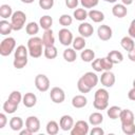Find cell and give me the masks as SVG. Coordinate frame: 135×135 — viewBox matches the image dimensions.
Returning a JSON list of instances; mask_svg holds the SVG:
<instances>
[{"label":"cell","instance_id":"cell-38","mask_svg":"<svg viewBox=\"0 0 135 135\" xmlns=\"http://www.w3.org/2000/svg\"><path fill=\"white\" fill-rule=\"evenodd\" d=\"M72 22H73V18H72L70 15H68V14H63V15H61V16L59 17V23H60L63 27L70 26V25L72 24Z\"/></svg>","mask_w":135,"mask_h":135},{"label":"cell","instance_id":"cell-46","mask_svg":"<svg viewBox=\"0 0 135 135\" xmlns=\"http://www.w3.org/2000/svg\"><path fill=\"white\" fill-rule=\"evenodd\" d=\"M92 68H93V70L95 72H101V71H103L102 65H101V58L94 59L92 61Z\"/></svg>","mask_w":135,"mask_h":135},{"label":"cell","instance_id":"cell-7","mask_svg":"<svg viewBox=\"0 0 135 135\" xmlns=\"http://www.w3.org/2000/svg\"><path fill=\"white\" fill-rule=\"evenodd\" d=\"M79 79H81V81L82 82H84V84L88 86V88H90L91 90L94 88V86H96L97 85V83H98V76L95 74V73H93V72H86L84 75H82Z\"/></svg>","mask_w":135,"mask_h":135},{"label":"cell","instance_id":"cell-37","mask_svg":"<svg viewBox=\"0 0 135 135\" xmlns=\"http://www.w3.org/2000/svg\"><path fill=\"white\" fill-rule=\"evenodd\" d=\"M28 54V50L24 45H18L16 51H15V56L14 58H26Z\"/></svg>","mask_w":135,"mask_h":135},{"label":"cell","instance_id":"cell-16","mask_svg":"<svg viewBox=\"0 0 135 135\" xmlns=\"http://www.w3.org/2000/svg\"><path fill=\"white\" fill-rule=\"evenodd\" d=\"M120 45H121L122 49L126 50L128 53L135 49L134 39H133L132 37H130V36H124V37H122L121 40H120Z\"/></svg>","mask_w":135,"mask_h":135},{"label":"cell","instance_id":"cell-9","mask_svg":"<svg viewBox=\"0 0 135 135\" xmlns=\"http://www.w3.org/2000/svg\"><path fill=\"white\" fill-rule=\"evenodd\" d=\"M97 35H98V37H99L100 40H102V41H108V40H110V39L112 38V36H113V31H112V28H111L109 25L102 24V25H100V26L98 27V30H97Z\"/></svg>","mask_w":135,"mask_h":135},{"label":"cell","instance_id":"cell-29","mask_svg":"<svg viewBox=\"0 0 135 135\" xmlns=\"http://www.w3.org/2000/svg\"><path fill=\"white\" fill-rule=\"evenodd\" d=\"M85 43H86V42H85V39H84V37H82V36H78V37L74 38V40H73V42H72L73 49L76 50V51H81V50H83L84 46H85Z\"/></svg>","mask_w":135,"mask_h":135},{"label":"cell","instance_id":"cell-47","mask_svg":"<svg viewBox=\"0 0 135 135\" xmlns=\"http://www.w3.org/2000/svg\"><path fill=\"white\" fill-rule=\"evenodd\" d=\"M77 88H78L79 92H80V93H83V94H86V93H89V92L91 91V89L88 88V86L84 84V82L81 81V79L78 80V82H77Z\"/></svg>","mask_w":135,"mask_h":135},{"label":"cell","instance_id":"cell-5","mask_svg":"<svg viewBox=\"0 0 135 135\" xmlns=\"http://www.w3.org/2000/svg\"><path fill=\"white\" fill-rule=\"evenodd\" d=\"M89 132V123L84 120H78L72 128L71 135H86Z\"/></svg>","mask_w":135,"mask_h":135},{"label":"cell","instance_id":"cell-40","mask_svg":"<svg viewBox=\"0 0 135 135\" xmlns=\"http://www.w3.org/2000/svg\"><path fill=\"white\" fill-rule=\"evenodd\" d=\"M14 68H16L17 70L23 69L26 64H27V57L26 58H14Z\"/></svg>","mask_w":135,"mask_h":135},{"label":"cell","instance_id":"cell-34","mask_svg":"<svg viewBox=\"0 0 135 135\" xmlns=\"http://www.w3.org/2000/svg\"><path fill=\"white\" fill-rule=\"evenodd\" d=\"M13 14L14 13H13V9H12L11 5H8V4H2L0 6V16H1V18H3V19L9 18V17H12Z\"/></svg>","mask_w":135,"mask_h":135},{"label":"cell","instance_id":"cell-4","mask_svg":"<svg viewBox=\"0 0 135 135\" xmlns=\"http://www.w3.org/2000/svg\"><path fill=\"white\" fill-rule=\"evenodd\" d=\"M35 86L40 92H46L50 89V79L44 74H38L35 77Z\"/></svg>","mask_w":135,"mask_h":135},{"label":"cell","instance_id":"cell-55","mask_svg":"<svg viewBox=\"0 0 135 135\" xmlns=\"http://www.w3.org/2000/svg\"><path fill=\"white\" fill-rule=\"evenodd\" d=\"M133 1H134V0H121L122 4H124L126 6H127V5H130V4H132V3H133Z\"/></svg>","mask_w":135,"mask_h":135},{"label":"cell","instance_id":"cell-15","mask_svg":"<svg viewBox=\"0 0 135 135\" xmlns=\"http://www.w3.org/2000/svg\"><path fill=\"white\" fill-rule=\"evenodd\" d=\"M112 14L117 18H123L128 14V8L122 3H117L112 8Z\"/></svg>","mask_w":135,"mask_h":135},{"label":"cell","instance_id":"cell-32","mask_svg":"<svg viewBox=\"0 0 135 135\" xmlns=\"http://www.w3.org/2000/svg\"><path fill=\"white\" fill-rule=\"evenodd\" d=\"M59 124L55 120H51L46 123V133L50 135H56L59 132Z\"/></svg>","mask_w":135,"mask_h":135},{"label":"cell","instance_id":"cell-49","mask_svg":"<svg viewBox=\"0 0 135 135\" xmlns=\"http://www.w3.org/2000/svg\"><path fill=\"white\" fill-rule=\"evenodd\" d=\"M79 4V0H65V5L68 6V8H77Z\"/></svg>","mask_w":135,"mask_h":135},{"label":"cell","instance_id":"cell-50","mask_svg":"<svg viewBox=\"0 0 135 135\" xmlns=\"http://www.w3.org/2000/svg\"><path fill=\"white\" fill-rule=\"evenodd\" d=\"M90 134L91 135H103L104 134V131L101 128H99V127H95V128H93L90 131Z\"/></svg>","mask_w":135,"mask_h":135},{"label":"cell","instance_id":"cell-17","mask_svg":"<svg viewBox=\"0 0 135 135\" xmlns=\"http://www.w3.org/2000/svg\"><path fill=\"white\" fill-rule=\"evenodd\" d=\"M22 103L26 108H33L37 103V97L34 93H25L22 98Z\"/></svg>","mask_w":135,"mask_h":135},{"label":"cell","instance_id":"cell-51","mask_svg":"<svg viewBox=\"0 0 135 135\" xmlns=\"http://www.w3.org/2000/svg\"><path fill=\"white\" fill-rule=\"evenodd\" d=\"M6 122H7V119H6L5 114L1 113L0 114V129H3L5 127V124H6Z\"/></svg>","mask_w":135,"mask_h":135},{"label":"cell","instance_id":"cell-19","mask_svg":"<svg viewBox=\"0 0 135 135\" xmlns=\"http://www.w3.org/2000/svg\"><path fill=\"white\" fill-rule=\"evenodd\" d=\"M86 103H88V99L83 95H76L72 99V105L74 108H76V109L84 108L86 105Z\"/></svg>","mask_w":135,"mask_h":135},{"label":"cell","instance_id":"cell-45","mask_svg":"<svg viewBox=\"0 0 135 135\" xmlns=\"http://www.w3.org/2000/svg\"><path fill=\"white\" fill-rule=\"evenodd\" d=\"M101 65H102L103 71H111L114 64L109 60L108 57H104V58H101Z\"/></svg>","mask_w":135,"mask_h":135},{"label":"cell","instance_id":"cell-36","mask_svg":"<svg viewBox=\"0 0 135 135\" xmlns=\"http://www.w3.org/2000/svg\"><path fill=\"white\" fill-rule=\"evenodd\" d=\"M39 26L40 25H38L36 22H28L25 26V32L30 36H35L39 32Z\"/></svg>","mask_w":135,"mask_h":135},{"label":"cell","instance_id":"cell-11","mask_svg":"<svg viewBox=\"0 0 135 135\" xmlns=\"http://www.w3.org/2000/svg\"><path fill=\"white\" fill-rule=\"evenodd\" d=\"M25 127L32 133H37L40 129V120L36 116H28L25 120Z\"/></svg>","mask_w":135,"mask_h":135},{"label":"cell","instance_id":"cell-1","mask_svg":"<svg viewBox=\"0 0 135 135\" xmlns=\"http://www.w3.org/2000/svg\"><path fill=\"white\" fill-rule=\"evenodd\" d=\"M42 46H43V42H42V38L40 37L32 36L27 40V50L32 58H39L42 55Z\"/></svg>","mask_w":135,"mask_h":135},{"label":"cell","instance_id":"cell-41","mask_svg":"<svg viewBox=\"0 0 135 135\" xmlns=\"http://www.w3.org/2000/svg\"><path fill=\"white\" fill-rule=\"evenodd\" d=\"M122 132L127 135H133L135 134V123H130V124H121Z\"/></svg>","mask_w":135,"mask_h":135},{"label":"cell","instance_id":"cell-2","mask_svg":"<svg viewBox=\"0 0 135 135\" xmlns=\"http://www.w3.org/2000/svg\"><path fill=\"white\" fill-rule=\"evenodd\" d=\"M26 22V15L22 11H16L11 17V23L13 25L14 31H20L23 28Z\"/></svg>","mask_w":135,"mask_h":135},{"label":"cell","instance_id":"cell-31","mask_svg":"<svg viewBox=\"0 0 135 135\" xmlns=\"http://www.w3.org/2000/svg\"><path fill=\"white\" fill-rule=\"evenodd\" d=\"M94 99L97 100H103V101H109L110 99V95L109 92L105 89H98L95 94H94Z\"/></svg>","mask_w":135,"mask_h":135},{"label":"cell","instance_id":"cell-28","mask_svg":"<svg viewBox=\"0 0 135 135\" xmlns=\"http://www.w3.org/2000/svg\"><path fill=\"white\" fill-rule=\"evenodd\" d=\"M102 121H103V116L99 112H94L89 117V122L92 126H99L100 123H102Z\"/></svg>","mask_w":135,"mask_h":135},{"label":"cell","instance_id":"cell-25","mask_svg":"<svg viewBox=\"0 0 135 135\" xmlns=\"http://www.w3.org/2000/svg\"><path fill=\"white\" fill-rule=\"evenodd\" d=\"M63 58L65 61L68 62H74L77 59V54H76V50L68 47L63 51Z\"/></svg>","mask_w":135,"mask_h":135},{"label":"cell","instance_id":"cell-22","mask_svg":"<svg viewBox=\"0 0 135 135\" xmlns=\"http://www.w3.org/2000/svg\"><path fill=\"white\" fill-rule=\"evenodd\" d=\"M89 17L91 18L92 21H94L96 23H99L104 20V14L97 9H91L89 12Z\"/></svg>","mask_w":135,"mask_h":135},{"label":"cell","instance_id":"cell-6","mask_svg":"<svg viewBox=\"0 0 135 135\" xmlns=\"http://www.w3.org/2000/svg\"><path fill=\"white\" fill-rule=\"evenodd\" d=\"M58 38H59V42L64 46H69L70 44H72V42L74 40L72 32L70 30H68L66 27H63V28L59 30Z\"/></svg>","mask_w":135,"mask_h":135},{"label":"cell","instance_id":"cell-53","mask_svg":"<svg viewBox=\"0 0 135 135\" xmlns=\"http://www.w3.org/2000/svg\"><path fill=\"white\" fill-rule=\"evenodd\" d=\"M128 57H129V59H130L131 61L135 62V49L128 53Z\"/></svg>","mask_w":135,"mask_h":135},{"label":"cell","instance_id":"cell-44","mask_svg":"<svg viewBox=\"0 0 135 135\" xmlns=\"http://www.w3.org/2000/svg\"><path fill=\"white\" fill-rule=\"evenodd\" d=\"M39 6L42 9H51L54 6V0H39Z\"/></svg>","mask_w":135,"mask_h":135},{"label":"cell","instance_id":"cell-48","mask_svg":"<svg viewBox=\"0 0 135 135\" xmlns=\"http://www.w3.org/2000/svg\"><path fill=\"white\" fill-rule=\"evenodd\" d=\"M128 34L130 37H132L133 39H135V19H133L130 23L129 30H128Z\"/></svg>","mask_w":135,"mask_h":135},{"label":"cell","instance_id":"cell-42","mask_svg":"<svg viewBox=\"0 0 135 135\" xmlns=\"http://www.w3.org/2000/svg\"><path fill=\"white\" fill-rule=\"evenodd\" d=\"M93 105L96 110H105L109 105V101H103V100H97V99H94V102H93Z\"/></svg>","mask_w":135,"mask_h":135},{"label":"cell","instance_id":"cell-3","mask_svg":"<svg viewBox=\"0 0 135 135\" xmlns=\"http://www.w3.org/2000/svg\"><path fill=\"white\" fill-rule=\"evenodd\" d=\"M16 46V40L13 37L4 38L0 43V55L1 56H8L12 54Z\"/></svg>","mask_w":135,"mask_h":135},{"label":"cell","instance_id":"cell-13","mask_svg":"<svg viewBox=\"0 0 135 135\" xmlns=\"http://www.w3.org/2000/svg\"><path fill=\"white\" fill-rule=\"evenodd\" d=\"M59 126L63 131H71L74 127V119L70 115H63L59 120Z\"/></svg>","mask_w":135,"mask_h":135},{"label":"cell","instance_id":"cell-14","mask_svg":"<svg viewBox=\"0 0 135 135\" xmlns=\"http://www.w3.org/2000/svg\"><path fill=\"white\" fill-rule=\"evenodd\" d=\"M119 119L121 121V124H130V123H133L134 122V114L129 109L121 110L120 115H119Z\"/></svg>","mask_w":135,"mask_h":135},{"label":"cell","instance_id":"cell-54","mask_svg":"<svg viewBox=\"0 0 135 135\" xmlns=\"http://www.w3.org/2000/svg\"><path fill=\"white\" fill-rule=\"evenodd\" d=\"M19 132H20V135H31V134H33L26 127H25L24 130H21V131H19Z\"/></svg>","mask_w":135,"mask_h":135},{"label":"cell","instance_id":"cell-30","mask_svg":"<svg viewBox=\"0 0 135 135\" xmlns=\"http://www.w3.org/2000/svg\"><path fill=\"white\" fill-rule=\"evenodd\" d=\"M18 105H19V104H17V103L11 101L9 99H7V100L3 103V111H4L5 113H7V114H13V113H15V112L17 111Z\"/></svg>","mask_w":135,"mask_h":135},{"label":"cell","instance_id":"cell-24","mask_svg":"<svg viewBox=\"0 0 135 135\" xmlns=\"http://www.w3.org/2000/svg\"><path fill=\"white\" fill-rule=\"evenodd\" d=\"M43 54H44V57L47 58V59H55L57 57V55H58V51H57L55 45L44 46Z\"/></svg>","mask_w":135,"mask_h":135},{"label":"cell","instance_id":"cell-39","mask_svg":"<svg viewBox=\"0 0 135 135\" xmlns=\"http://www.w3.org/2000/svg\"><path fill=\"white\" fill-rule=\"evenodd\" d=\"M22 98H23V97H22V95H21V93H20L19 91H13V92L9 94V96H8L7 99H9L11 101H13V102L19 104V103L22 101Z\"/></svg>","mask_w":135,"mask_h":135},{"label":"cell","instance_id":"cell-12","mask_svg":"<svg viewBox=\"0 0 135 135\" xmlns=\"http://www.w3.org/2000/svg\"><path fill=\"white\" fill-rule=\"evenodd\" d=\"M78 32L80 34V36L84 37V38H89L93 35L94 33V27L91 23L89 22H82L79 24L78 26Z\"/></svg>","mask_w":135,"mask_h":135},{"label":"cell","instance_id":"cell-57","mask_svg":"<svg viewBox=\"0 0 135 135\" xmlns=\"http://www.w3.org/2000/svg\"><path fill=\"white\" fill-rule=\"evenodd\" d=\"M103 1H105V2H110V3H115L117 0H103Z\"/></svg>","mask_w":135,"mask_h":135},{"label":"cell","instance_id":"cell-26","mask_svg":"<svg viewBox=\"0 0 135 135\" xmlns=\"http://www.w3.org/2000/svg\"><path fill=\"white\" fill-rule=\"evenodd\" d=\"M80 57H81L82 61H84V62H92L95 59V52L91 49H84L81 52Z\"/></svg>","mask_w":135,"mask_h":135},{"label":"cell","instance_id":"cell-8","mask_svg":"<svg viewBox=\"0 0 135 135\" xmlns=\"http://www.w3.org/2000/svg\"><path fill=\"white\" fill-rule=\"evenodd\" d=\"M50 98H51L52 101L55 102V103H62V102L64 101V99H65L64 91H63L61 88L54 86V88L51 90Z\"/></svg>","mask_w":135,"mask_h":135},{"label":"cell","instance_id":"cell-10","mask_svg":"<svg viewBox=\"0 0 135 135\" xmlns=\"http://www.w3.org/2000/svg\"><path fill=\"white\" fill-rule=\"evenodd\" d=\"M100 82L103 86L105 88H111L114 85L115 83V75L114 73H112L111 71H104L102 74H101V77H100Z\"/></svg>","mask_w":135,"mask_h":135},{"label":"cell","instance_id":"cell-58","mask_svg":"<svg viewBox=\"0 0 135 135\" xmlns=\"http://www.w3.org/2000/svg\"><path fill=\"white\" fill-rule=\"evenodd\" d=\"M133 88H135V79L133 80Z\"/></svg>","mask_w":135,"mask_h":135},{"label":"cell","instance_id":"cell-18","mask_svg":"<svg viewBox=\"0 0 135 135\" xmlns=\"http://www.w3.org/2000/svg\"><path fill=\"white\" fill-rule=\"evenodd\" d=\"M42 42L44 46H50V45H54L55 44V37L53 35V31L50 30H45L43 35H42Z\"/></svg>","mask_w":135,"mask_h":135},{"label":"cell","instance_id":"cell-33","mask_svg":"<svg viewBox=\"0 0 135 135\" xmlns=\"http://www.w3.org/2000/svg\"><path fill=\"white\" fill-rule=\"evenodd\" d=\"M73 16L78 21H84L89 17V13L85 11V8H76L73 13Z\"/></svg>","mask_w":135,"mask_h":135},{"label":"cell","instance_id":"cell-52","mask_svg":"<svg viewBox=\"0 0 135 135\" xmlns=\"http://www.w3.org/2000/svg\"><path fill=\"white\" fill-rule=\"evenodd\" d=\"M128 97H129L130 100L135 101V88H132V89L129 91V93H128Z\"/></svg>","mask_w":135,"mask_h":135},{"label":"cell","instance_id":"cell-56","mask_svg":"<svg viewBox=\"0 0 135 135\" xmlns=\"http://www.w3.org/2000/svg\"><path fill=\"white\" fill-rule=\"evenodd\" d=\"M35 0H21V2L23 3H26V4H30V3H33Z\"/></svg>","mask_w":135,"mask_h":135},{"label":"cell","instance_id":"cell-43","mask_svg":"<svg viewBox=\"0 0 135 135\" xmlns=\"http://www.w3.org/2000/svg\"><path fill=\"white\" fill-rule=\"evenodd\" d=\"M98 2L99 0H80V3L84 8H93L98 5Z\"/></svg>","mask_w":135,"mask_h":135},{"label":"cell","instance_id":"cell-21","mask_svg":"<svg viewBox=\"0 0 135 135\" xmlns=\"http://www.w3.org/2000/svg\"><path fill=\"white\" fill-rule=\"evenodd\" d=\"M8 123H9V127L13 131H21L23 128V120L19 116L12 117Z\"/></svg>","mask_w":135,"mask_h":135},{"label":"cell","instance_id":"cell-20","mask_svg":"<svg viewBox=\"0 0 135 135\" xmlns=\"http://www.w3.org/2000/svg\"><path fill=\"white\" fill-rule=\"evenodd\" d=\"M107 57L109 58V60H110L113 64L120 63V62H122V60H123V55H122V53L119 52V51H116V50L111 51V52L108 54Z\"/></svg>","mask_w":135,"mask_h":135},{"label":"cell","instance_id":"cell-27","mask_svg":"<svg viewBox=\"0 0 135 135\" xmlns=\"http://www.w3.org/2000/svg\"><path fill=\"white\" fill-rule=\"evenodd\" d=\"M39 25L40 27H42L44 31L45 30H50L53 25V18L49 15H45V16H42L39 20Z\"/></svg>","mask_w":135,"mask_h":135},{"label":"cell","instance_id":"cell-23","mask_svg":"<svg viewBox=\"0 0 135 135\" xmlns=\"http://www.w3.org/2000/svg\"><path fill=\"white\" fill-rule=\"evenodd\" d=\"M12 31H14V30H13V25L11 22L6 21L5 19L0 21V34L1 35H3V36L8 35V34H11Z\"/></svg>","mask_w":135,"mask_h":135},{"label":"cell","instance_id":"cell-35","mask_svg":"<svg viewBox=\"0 0 135 135\" xmlns=\"http://www.w3.org/2000/svg\"><path fill=\"white\" fill-rule=\"evenodd\" d=\"M120 112H121V109H120L118 105L110 107V108L107 110V114H108V116H109L111 119H117V118H119Z\"/></svg>","mask_w":135,"mask_h":135}]
</instances>
